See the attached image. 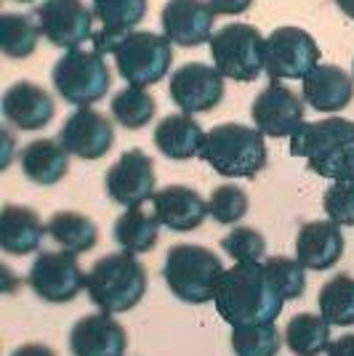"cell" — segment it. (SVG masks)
<instances>
[{
	"instance_id": "obj_15",
	"label": "cell",
	"mask_w": 354,
	"mask_h": 356,
	"mask_svg": "<svg viewBox=\"0 0 354 356\" xmlns=\"http://www.w3.org/2000/svg\"><path fill=\"white\" fill-rule=\"evenodd\" d=\"M61 147L80 160H99L115 144V125L112 120L91 109L77 106L70 118L64 120L59 131Z\"/></svg>"
},
{
	"instance_id": "obj_28",
	"label": "cell",
	"mask_w": 354,
	"mask_h": 356,
	"mask_svg": "<svg viewBox=\"0 0 354 356\" xmlns=\"http://www.w3.org/2000/svg\"><path fill=\"white\" fill-rule=\"evenodd\" d=\"M285 346L293 356H320L330 346V325L320 314H295L285 327Z\"/></svg>"
},
{
	"instance_id": "obj_38",
	"label": "cell",
	"mask_w": 354,
	"mask_h": 356,
	"mask_svg": "<svg viewBox=\"0 0 354 356\" xmlns=\"http://www.w3.org/2000/svg\"><path fill=\"white\" fill-rule=\"evenodd\" d=\"M328 356H354V335H341L328 346Z\"/></svg>"
},
{
	"instance_id": "obj_20",
	"label": "cell",
	"mask_w": 354,
	"mask_h": 356,
	"mask_svg": "<svg viewBox=\"0 0 354 356\" xmlns=\"http://www.w3.org/2000/svg\"><path fill=\"white\" fill-rule=\"evenodd\" d=\"M304 102L317 112H341L352 104L354 80L336 64H317L304 77Z\"/></svg>"
},
{
	"instance_id": "obj_1",
	"label": "cell",
	"mask_w": 354,
	"mask_h": 356,
	"mask_svg": "<svg viewBox=\"0 0 354 356\" xmlns=\"http://www.w3.org/2000/svg\"><path fill=\"white\" fill-rule=\"evenodd\" d=\"M282 300L266 277L264 264H235L224 271L213 306L226 325H266L275 322L282 312Z\"/></svg>"
},
{
	"instance_id": "obj_26",
	"label": "cell",
	"mask_w": 354,
	"mask_h": 356,
	"mask_svg": "<svg viewBox=\"0 0 354 356\" xmlns=\"http://www.w3.org/2000/svg\"><path fill=\"white\" fill-rule=\"evenodd\" d=\"M48 234L51 239L59 245L64 252H72V255H80V252H88L96 248L99 242V229L96 223L91 221L88 216L77 213V210H59L48 218Z\"/></svg>"
},
{
	"instance_id": "obj_39",
	"label": "cell",
	"mask_w": 354,
	"mask_h": 356,
	"mask_svg": "<svg viewBox=\"0 0 354 356\" xmlns=\"http://www.w3.org/2000/svg\"><path fill=\"white\" fill-rule=\"evenodd\" d=\"M11 356H56L48 346L43 343H24V346H19Z\"/></svg>"
},
{
	"instance_id": "obj_2",
	"label": "cell",
	"mask_w": 354,
	"mask_h": 356,
	"mask_svg": "<svg viewBox=\"0 0 354 356\" xmlns=\"http://www.w3.org/2000/svg\"><path fill=\"white\" fill-rule=\"evenodd\" d=\"M291 154L304 157L320 178L354 181V122L344 118L304 122L291 136Z\"/></svg>"
},
{
	"instance_id": "obj_9",
	"label": "cell",
	"mask_w": 354,
	"mask_h": 356,
	"mask_svg": "<svg viewBox=\"0 0 354 356\" xmlns=\"http://www.w3.org/2000/svg\"><path fill=\"white\" fill-rule=\"evenodd\" d=\"M27 284L45 303H70L88 284V277L72 252H40L27 274Z\"/></svg>"
},
{
	"instance_id": "obj_22",
	"label": "cell",
	"mask_w": 354,
	"mask_h": 356,
	"mask_svg": "<svg viewBox=\"0 0 354 356\" xmlns=\"http://www.w3.org/2000/svg\"><path fill=\"white\" fill-rule=\"evenodd\" d=\"M206 131L192 115H168L155 128V147L160 149L168 160H192L203 154Z\"/></svg>"
},
{
	"instance_id": "obj_13",
	"label": "cell",
	"mask_w": 354,
	"mask_h": 356,
	"mask_svg": "<svg viewBox=\"0 0 354 356\" xmlns=\"http://www.w3.org/2000/svg\"><path fill=\"white\" fill-rule=\"evenodd\" d=\"M168 96L184 115L210 112L222 104L224 99V74L203 61L181 64L176 72L171 74Z\"/></svg>"
},
{
	"instance_id": "obj_36",
	"label": "cell",
	"mask_w": 354,
	"mask_h": 356,
	"mask_svg": "<svg viewBox=\"0 0 354 356\" xmlns=\"http://www.w3.org/2000/svg\"><path fill=\"white\" fill-rule=\"evenodd\" d=\"M328 218L339 226H354V181H333L323 194Z\"/></svg>"
},
{
	"instance_id": "obj_10",
	"label": "cell",
	"mask_w": 354,
	"mask_h": 356,
	"mask_svg": "<svg viewBox=\"0 0 354 356\" xmlns=\"http://www.w3.org/2000/svg\"><path fill=\"white\" fill-rule=\"evenodd\" d=\"M320 64V48L307 30L280 27L266 38V72L272 80H304Z\"/></svg>"
},
{
	"instance_id": "obj_25",
	"label": "cell",
	"mask_w": 354,
	"mask_h": 356,
	"mask_svg": "<svg viewBox=\"0 0 354 356\" xmlns=\"http://www.w3.org/2000/svg\"><path fill=\"white\" fill-rule=\"evenodd\" d=\"M19 163L32 184L54 186L70 170V152L61 147L59 138H35L19 152Z\"/></svg>"
},
{
	"instance_id": "obj_31",
	"label": "cell",
	"mask_w": 354,
	"mask_h": 356,
	"mask_svg": "<svg viewBox=\"0 0 354 356\" xmlns=\"http://www.w3.org/2000/svg\"><path fill=\"white\" fill-rule=\"evenodd\" d=\"M40 27L24 14L0 16V48L8 59H27L38 48Z\"/></svg>"
},
{
	"instance_id": "obj_12",
	"label": "cell",
	"mask_w": 354,
	"mask_h": 356,
	"mask_svg": "<svg viewBox=\"0 0 354 356\" xmlns=\"http://www.w3.org/2000/svg\"><path fill=\"white\" fill-rule=\"evenodd\" d=\"M35 16L40 35L56 48L75 51L93 38V11L83 0H45Z\"/></svg>"
},
{
	"instance_id": "obj_8",
	"label": "cell",
	"mask_w": 354,
	"mask_h": 356,
	"mask_svg": "<svg viewBox=\"0 0 354 356\" xmlns=\"http://www.w3.org/2000/svg\"><path fill=\"white\" fill-rule=\"evenodd\" d=\"M213 67L237 83H251L266 72V38L253 24H226L210 38Z\"/></svg>"
},
{
	"instance_id": "obj_3",
	"label": "cell",
	"mask_w": 354,
	"mask_h": 356,
	"mask_svg": "<svg viewBox=\"0 0 354 356\" xmlns=\"http://www.w3.org/2000/svg\"><path fill=\"white\" fill-rule=\"evenodd\" d=\"M86 290L99 312L125 314L147 293V271L131 252H112L91 266Z\"/></svg>"
},
{
	"instance_id": "obj_30",
	"label": "cell",
	"mask_w": 354,
	"mask_h": 356,
	"mask_svg": "<svg viewBox=\"0 0 354 356\" xmlns=\"http://www.w3.org/2000/svg\"><path fill=\"white\" fill-rule=\"evenodd\" d=\"M109 109H112L115 122H120V125L128 128V131H139V128L149 125V120L155 118L157 102H155L152 93H147L144 88L128 86V88L118 90V93L112 96Z\"/></svg>"
},
{
	"instance_id": "obj_18",
	"label": "cell",
	"mask_w": 354,
	"mask_h": 356,
	"mask_svg": "<svg viewBox=\"0 0 354 356\" xmlns=\"http://www.w3.org/2000/svg\"><path fill=\"white\" fill-rule=\"evenodd\" d=\"M56 115V104L38 83L19 80L3 96V118L19 131H40Z\"/></svg>"
},
{
	"instance_id": "obj_34",
	"label": "cell",
	"mask_w": 354,
	"mask_h": 356,
	"mask_svg": "<svg viewBox=\"0 0 354 356\" xmlns=\"http://www.w3.org/2000/svg\"><path fill=\"white\" fill-rule=\"evenodd\" d=\"M222 250L237 264H264L266 261V239L261 232L251 226H235L222 239Z\"/></svg>"
},
{
	"instance_id": "obj_7",
	"label": "cell",
	"mask_w": 354,
	"mask_h": 356,
	"mask_svg": "<svg viewBox=\"0 0 354 356\" xmlns=\"http://www.w3.org/2000/svg\"><path fill=\"white\" fill-rule=\"evenodd\" d=\"M54 88L67 104L91 106L102 102L112 86V74L104 61L102 51H67L51 70Z\"/></svg>"
},
{
	"instance_id": "obj_24",
	"label": "cell",
	"mask_w": 354,
	"mask_h": 356,
	"mask_svg": "<svg viewBox=\"0 0 354 356\" xmlns=\"http://www.w3.org/2000/svg\"><path fill=\"white\" fill-rule=\"evenodd\" d=\"M91 8L104 27L99 35H93V48L109 54V48L147 16V0H93Z\"/></svg>"
},
{
	"instance_id": "obj_37",
	"label": "cell",
	"mask_w": 354,
	"mask_h": 356,
	"mask_svg": "<svg viewBox=\"0 0 354 356\" xmlns=\"http://www.w3.org/2000/svg\"><path fill=\"white\" fill-rule=\"evenodd\" d=\"M253 0H208V6L216 11V14H243V11H248L251 8Z\"/></svg>"
},
{
	"instance_id": "obj_23",
	"label": "cell",
	"mask_w": 354,
	"mask_h": 356,
	"mask_svg": "<svg viewBox=\"0 0 354 356\" xmlns=\"http://www.w3.org/2000/svg\"><path fill=\"white\" fill-rule=\"evenodd\" d=\"M43 226L40 216L24 205H6L0 213V248L11 255H30L43 245Z\"/></svg>"
},
{
	"instance_id": "obj_27",
	"label": "cell",
	"mask_w": 354,
	"mask_h": 356,
	"mask_svg": "<svg viewBox=\"0 0 354 356\" xmlns=\"http://www.w3.org/2000/svg\"><path fill=\"white\" fill-rule=\"evenodd\" d=\"M112 234L123 252L141 255V252L155 250L160 237V221L155 213H147L144 208H125V213L115 221Z\"/></svg>"
},
{
	"instance_id": "obj_6",
	"label": "cell",
	"mask_w": 354,
	"mask_h": 356,
	"mask_svg": "<svg viewBox=\"0 0 354 356\" xmlns=\"http://www.w3.org/2000/svg\"><path fill=\"white\" fill-rule=\"evenodd\" d=\"M109 54L115 56L120 77L136 88H149V86L160 83L174 64L171 40L157 32H128L109 48Z\"/></svg>"
},
{
	"instance_id": "obj_40",
	"label": "cell",
	"mask_w": 354,
	"mask_h": 356,
	"mask_svg": "<svg viewBox=\"0 0 354 356\" xmlns=\"http://www.w3.org/2000/svg\"><path fill=\"white\" fill-rule=\"evenodd\" d=\"M336 6L341 8V14H346L349 19H354V0H336Z\"/></svg>"
},
{
	"instance_id": "obj_35",
	"label": "cell",
	"mask_w": 354,
	"mask_h": 356,
	"mask_svg": "<svg viewBox=\"0 0 354 356\" xmlns=\"http://www.w3.org/2000/svg\"><path fill=\"white\" fill-rule=\"evenodd\" d=\"M248 194L245 189H240L235 184H224V186H216L210 200H208V213L213 216V221L219 223H237L245 218L248 213Z\"/></svg>"
},
{
	"instance_id": "obj_16",
	"label": "cell",
	"mask_w": 354,
	"mask_h": 356,
	"mask_svg": "<svg viewBox=\"0 0 354 356\" xmlns=\"http://www.w3.org/2000/svg\"><path fill=\"white\" fill-rule=\"evenodd\" d=\"M160 22L162 32L171 43L194 48V45L210 43L216 11L206 0H168L160 14Z\"/></svg>"
},
{
	"instance_id": "obj_29",
	"label": "cell",
	"mask_w": 354,
	"mask_h": 356,
	"mask_svg": "<svg viewBox=\"0 0 354 356\" xmlns=\"http://www.w3.org/2000/svg\"><path fill=\"white\" fill-rule=\"evenodd\" d=\"M320 316L330 327H349L354 325V277L336 274L323 284L317 296Z\"/></svg>"
},
{
	"instance_id": "obj_14",
	"label": "cell",
	"mask_w": 354,
	"mask_h": 356,
	"mask_svg": "<svg viewBox=\"0 0 354 356\" xmlns=\"http://www.w3.org/2000/svg\"><path fill=\"white\" fill-rule=\"evenodd\" d=\"M256 128L272 138H291L304 125V102L280 80H272L251 106Z\"/></svg>"
},
{
	"instance_id": "obj_41",
	"label": "cell",
	"mask_w": 354,
	"mask_h": 356,
	"mask_svg": "<svg viewBox=\"0 0 354 356\" xmlns=\"http://www.w3.org/2000/svg\"><path fill=\"white\" fill-rule=\"evenodd\" d=\"M16 3H35V0H16Z\"/></svg>"
},
{
	"instance_id": "obj_17",
	"label": "cell",
	"mask_w": 354,
	"mask_h": 356,
	"mask_svg": "<svg viewBox=\"0 0 354 356\" xmlns=\"http://www.w3.org/2000/svg\"><path fill=\"white\" fill-rule=\"evenodd\" d=\"M128 348L125 327L112 314H88L75 322L70 332L72 356H123Z\"/></svg>"
},
{
	"instance_id": "obj_5",
	"label": "cell",
	"mask_w": 354,
	"mask_h": 356,
	"mask_svg": "<svg viewBox=\"0 0 354 356\" xmlns=\"http://www.w3.org/2000/svg\"><path fill=\"white\" fill-rule=\"evenodd\" d=\"M222 274L224 266L219 255L203 245H174L165 252L162 280L168 290L184 303L200 306L213 300Z\"/></svg>"
},
{
	"instance_id": "obj_21",
	"label": "cell",
	"mask_w": 354,
	"mask_h": 356,
	"mask_svg": "<svg viewBox=\"0 0 354 356\" xmlns=\"http://www.w3.org/2000/svg\"><path fill=\"white\" fill-rule=\"evenodd\" d=\"M152 208L162 226L171 232H192L208 216V202L190 186H165L152 197Z\"/></svg>"
},
{
	"instance_id": "obj_33",
	"label": "cell",
	"mask_w": 354,
	"mask_h": 356,
	"mask_svg": "<svg viewBox=\"0 0 354 356\" xmlns=\"http://www.w3.org/2000/svg\"><path fill=\"white\" fill-rule=\"evenodd\" d=\"M266 277L272 287L277 290L282 300H295L304 296L307 290V268L298 264V258H288V255H275L264 261Z\"/></svg>"
},
{
	"instance_id": "obj_19",
	"label": "cell",
	"mask_w": 354,
	"mask_h": 356,
	"mask_svg": "<svg viewBox=\"0 0 354 356\" xmlns=\"http://www.w3.org/2000/svg\"><path fill=\"white\" fill-rule=\"evenodd\" d=\"M344 234L341 226L333 221H307L298 229L295 237V258L304 268L311 271H328L341 261L344 255Z\"/></svg>"
},
{
	"instance_id": "obj_32",
	"label": "cell",
	"mask_w": 354,
	"mask_h": 356,
	"mask_svg": "<svg viewBox=\"0 0 354 356\" xmlns=\"http://www.w3.org/2000/svg\"><path fill=\"white\" fill-rule=\"evenodd\" d=\"M229 341H232L235 356H277L282 346V338L275 322L232 327V338Z\"/></svg>"
},
{
	"instance_id": "obj_42",
	"label": "cell",
	"mask_w": 354,
	"mask_h": 356,
	"mask_svg": "<svg viewBox=\"0 0 354 356\" xmlns=\"http://www.w3.org/2000/svg\"><path fill=\"white\" fill-rule=\"evenodd\" d=\"M352 72H354V61H352Z\"/></svg>"
},
{
	"instance_id": "obj_11",
	"label": "cell",
	"mask_w": 354,
	"mask_h": 356,
	"mask_svg": "<svg viewBox=\"0 0 354 356\" xmlns=\"http://www.w3.org/2000/svg\"><path fill=\"white\" fill-rule=\"evenodd\" d=\"M155 163L147 152L128 149L104 176V189L123 208H141L155 197Z\"/></svg>"
},
{
	"instance_id": "obj_4",
	"label": "cell",
	"mask_w": 354,
	"mask_h": 356,
	"mask_svg": "<svg viewBox=\"0 0 354 356\" xmlns=\"http://www.w3.org/2000/svg\"><path fill=\"white\" fill-rule=\"evenodd\" d=\"M219 176L253 178L266 168V144L259 128L224 122L210 128L200 154Z\"/></svg>"
}]
</instances>
